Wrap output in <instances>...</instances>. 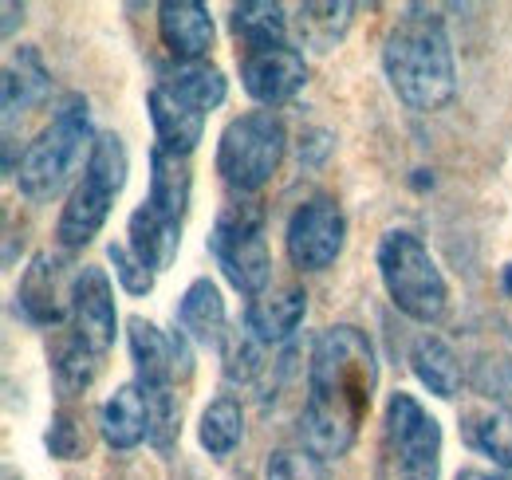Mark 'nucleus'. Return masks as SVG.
Returning a JSON list of instances; mask_svg holds the SVG:
<instances>
[{
    "label": "nucleus",
    "instance_id": "f257e3e1",
    "mask_svg": "<svg viewBox=\"0 0 512 480\" xmlns=\"http://www.w3.org/2000/svg\"><path fill=\"white\" fill-rule=\"evenodd\" d=\"M379 386V359L371 339L351 327H327L308 355V398L300 414V441L323 461L347 457L359 425L371 414Z\"/></svg>",
    "mask_w": 512,
    "mask_h": 480
},
{
    "label": "nucleus",
    "instance_id": "f03ea898",
    "mask_svg": "<svg viewBox=\"0 0 512 480\" xmlns=\"http://www.w3.org/2000/svg\"><path fill=\"white\" fill-rule=\"evenodd\" d=\"M383 71L402 107L418 115L442 111L457 95V63L446 20L426 4L402 8L383 40Z\"/></svg>",
    "mask_w": 512,
    "mask_h": 480
},
{
    "label": "nucleus",
    "instance_id": "7ed1b4c3",
    "mask_svg": "<svg viewBox=\"0 0 512 480\" xmlns=\"http://www.w3.org/2000/svg\"><path fill=\"white\" fill-rule=\"evenodd\" d=\"M95 126L83 95H71L60 103L56 119L48 122L36 142H28V150L16 162V185L28 201H52L56 193H64V185L75 174L87 170L91 150H95Z\"/></svg>",
    "mask_w": 512,
    "mask_h": 480
},
{
    "label": "nucleus",
    "instance_id": "20e7f679",
    "mask_svg": "<svg viewBox=\"0 0 512 480\" xmlns=\"http://www.w3.org/2000/svg\"><path fill=\"white\" fill-rule=\"evenodd\" d=\"M375 260L386 296L402 315H410L414 323H438L446 315L449 284L422 237H414L410 229H390L379 240Z\"/></svg>",
    "mask_w": 512,
    "mask_h": 480
},
{
    "label": "nucleus",
    "instance_id": "39448f33",
    "mask_svg": "<svg viewBox=\"0 0 512 480\" xmlns=\"http://www.w3.org/2000/svg\"><path fill=\"white\" fill-rule=\"evenodd\" d=\"M130 174V158H127V142L115 134V130H103L95 138V150H91V162L83 170L79 185L71 189L64 213H60V225H56V237L64 248H83L99 237V229L107 225V213L115 205V197L123 193Z\"/></svg>",
    "mask_w": 512,
    "mask_h": 480
},
{
    "label": "nucleus",
    "instance_id": "423d86ee",
    "mask_svg": "<svg viewBox=\"0 0 512 480\" xmlns=\"http://www.w3.org/2000/svg\"><path fill=\"white\" fill-rule=\"evenodd\" d=\"M209 256L241 296H264L272 280V256L264 237V209L256 201H233L209 229Z\"/></svg>",
    "mask_w": 512,
    "mask_h": 480
},
{
    "label": "nucleus",
    "instance_id": "0eeeda50",
    "mask_svg": "<svg viewBox=\"0 0 512 480\" xmlns=\"http://www.w3.org/2000/svg\"><path fill=\"white\" fill-rule=\"evenodd\" d=\"M288 150V130L276 111H249L233 119L217 138V174L237 193L264 189L280 170Z\"/></svg>",
    "mask_w": 512,
    "mask_h": 480
},
{
    "label": "nucleus",
    "instance_id": "6e6552de",
    "mask_svg": "<svg viewBox=\"0 0 512 480\" xmlns=\"http://www.w3.org/2000/svg\"><path fill=\"white\" fill-rule=\"evenodd\" d=\"M386 445L398 480H442V425L406 390L386 398Z\"/></svg>",
    "mask_w": 512,
    "mask_h": 480
},
{
    "label": "nucleus",
    "instance_id": "1a4fd4ad",
    "mask_svg": "<svg viewBox=\"0 0 512 480\" xmlns=\"http://www.w3.org/2000/svg\"><path fill=\"white\" fill-rule=\"evenodd\" d=\"M127 347L134 362V382L142 386V394H158V390H178V374L190 378V339L166 335L158 323L130 315L127 319Z\"/></svg>",
    "mask_w": 512,
    "mask_h": 480
},
{
    "label": "nucleus",
    "instance_id": "9d476101",
    "mask_svg": "<svg viewBox=\"0 0 512 480\" xmlns=\"http://www.w3.org/2000/svg\"><path fill=\"white\" fill-rule=\"evenodd\" d=\"M343 240H347V217L331 197H312V201L296 205V213L288 217V229H284L288 260L300 272L331 268L335 256L343 252Z\"/></svg>",
    "mask_w": 512,
    "mask_h": 480
},
{
    "label": "nucleus",
    "instance_id": "9b49d317",
    "mask_svg": "<svg viewBox=\"0 0 512 480\" xmlns=\"http://www.w3.org/2000/svg\"><path fill=\"white\" fill-rule=\"evenodd\" d=\"M64 256L56 252H36L32 264L24 268L20 284H16V315L32 327H56L71 315V292H75V276L67 272Z\"/></svg>",
    "mask_w": 512,
    "mask_h": 480
},
{
    "label": "nucleus",
    "instance_id": "f8f14e48",
    "mask_svg": "<svg viewBox=\"0 0 512 480\" xmlns=\"http://www.w3.org/2000/svg\"><path fill=\"white\" fill-rule=\"evenodd\" d=\"M304 83H308V60L292 44H268V48L241 52V87L264 111L296 99Z\"/></svg>",
    "mask_w": 512,
    "mask_h": 480
},
{
    "label": "nucleus",
    "instance_id": "ddd939ff",
    "mask_svg": "<svg viewBox=\"0 0 512 480\" xmlns=\"http://www.w3.org/2000/svg\"><path fill=\"white\" fill-rule=\"evenodd\" d=\"M71 335L95 351L99 359L115 347L119 335V311H115V288L99 264H87L75 272V292H71Z\"/></svg>",
    "mask_w": 512,
    "mask_h": 480
},
{
    "label": "nucleus",
    "instance_id": "4468645a",
    "mask_svg": "<svg viewBox=\"0 0 512 480\" xmlns=\"http://www.w3.org/2000/svg\"><path fill=\"white\" fill-rule=\"evenodd\" d=\"M213 16L201 0H166L158 4V36L174 63H197L213 48Z\"/></svg>",
    "mask_w": 512,
    "mask_h": 480
},
{
    "label": "nucleus",
    "instance_id": "2eb2a0df",
    "mask_svg": "<svg viewBox=\"0 0 512 480\" xmlns=\"http://www.w3.org/2000/svg\"><path fill=\"white\" fill-rule=\"evenodd\" d=\"M127 244L130 252L158 276L174 264L178 248H182V217H170L162 209H154L150 201H142L127 221Z\"/></svg>",
    "mask_w": 512,
    "mask_h": 480
},
{
    "label": "nucleus",
    "instance_id": "dca6fc26",
    "mask_svg": "<svg viewBox=\"0 0 512 480\" xmlns=\"http://www.w3.org/2000/svg\"><path fill=\"white\" fill-rule=\"evenodd\" d=\"M146 111H150V122H154V138L162 150L178 154V158H190L205 134V115L193 111L190 103H182L170 87L154 83L150 95H146Z\"/></svg>",
    "mask_w": 512,
    "mask_h": 480
},
{
    "label": "nucleus",
    "instance_id": "f3484780",
    "mask_svg": "<svg viewBox=\"0 0 512 480\" xmlns=\"http://www.w3.org/2000/svg\"><path fill=\"white\" fill-rule=\"evenodd\" d=\"M304 315H308V292L304 288L264 292L245 307V331L260 347H276V343H288L296 335Z\"/></svg>",
    "mask_w": 512,
    "mask_h": 480
},
{
    "label": "nucleus",
    "instance_id": "a211bd4d",
    "mask_svg": "<svg viewBox=\"0 0 512 480\" xmlns=\"http://www.w3.org/2000/svg\"><path fill=\"white\" fill-rule=\"evenodd\" d=\"M178 327L182 335L197 343V347H225L229 339V315H225V300H221V288L209 280V276H197L186 296L178 303Z\"/></svg>",
    "mask_w": 512,
    "mask_h": 480
},
{
    "label": "nucleus",
    "instance_id": "6ab92c4d",
    "mask_svg": "<svg viewBox=\"0 0 512 480\" xmlns=\"http://www.w3.org/2000/svg\"><path fill=\"white\" fill-rule=\"evenodd\" d=\"M99 429H103V441L111 449H119V453L138 449L142 441H150V402H146V394H142L138 382H123L103 402Z\"/></svg>",
    "mask_w": 512,
    "mask_h": 480
},
{
    "label": "nucleus",
    "instance_id": "aec40b11",
    "mask_svg": "<svg viewBox=\"0 0 512 480\" xmlns=\"http://www.w3.org/2000/svg\"><path fill=\"white\" fill-rule=\"evenodd\" d=\"M461 437L469 449L485 453L493 465L512 473V406L505 402H477L461 414Z\"/></svg>",
    "mask_w": 512,
    "mask_h": 480
},
{
    "label": "nucleus",
    "instance_id": "412c9836",
    "mask_svg": "<svg viewBox=\"0 0 512 480\" xmlns=\"http://www.w3.org/2000/svg\"><path fill=\"white\" fill-rule=\"evenodd\" d=\"M52 91V75L36 48H20L4 67V130H12L16 115H28L40 107Z\"/></svg>",
    "mask_w": 512,
    "mask_h": 480
},
{
    "label": "nucleus",
    "instance_id": "4be33fe9",
    "mask_svg": "<svg viewBox=\"0 0 512 480\" xmlns=\"http://www.w3.org/2000/svg\"><path fill=\"white\" fill-rule=\"evenodd\" d=\"M158 83L170 87L182 103H190L193 111H201V115L217 111V107L225 103V95H229V79H225V71L209 60L174 63V67H166V71L158 75Z\"/></svg>",
    "mask_w": 512,
    "mask_h": 480
},
{
    "label": "nucleus",
    "instance_id": "5701e85b",
    "mask_svg": "<svg viewBox=\"0 0 512 480\" xmlns=\"http://www.w3.org/2000/svg\"><path fill=\"white\" fill-rule=\"evenodd\" d=\"M410 370L434 398H457L465 386V370H461L457 351L438 335H422L410 347Z\"/></svg>",
    "mask_w": 512,
    "mask_h": 480
},
{
    "label": "nucleus",
    "instance_id": "b1692460",
    "mask_svg": "<svg viewBox=\"0 0 512 480\" xmlns=\"http://www.w3.org/2000/svg\"><path fill=\"white\" fill-rule=\"evenodd\" d=\"M190 193H193L190 158H178V154L154 146V150H150V193H146V201H150L154 209H162V213L186 221Z\"/></svg>",
    "mask_w": 512,
    "mask_h": 480
},
{
    "label": "nucleus",
    "instance_id": "393cba45",
    "mask_svg": "<svg viewBox=\"0 0 512 480\" xmlns=\"http://www.w3.org/2000/svg\"><path fill=\"white\" fill-rule=\"evenodd\" d=\"M351 20H355V4H347V0H312V4L296 8V36L312 52H331L347 36Z\"/></svg>",
    "mask_w": 512,
    "mask_h": 480
},
{
    "label": "nucleus",
    "instance_id": "a878e982",
    "mask_svg": "<svg viewBox=\"0 0 512 480\" xmlns=\"http://www.w3.org/2000/svg\"><path fill=\"white\" fill-rule=\"evenodd\" d=\"M229 28L241 44V52L249 48H268V44H288V16L280 4L272 0H249L237 4L229 16Z\"/></svg>",
    "mask_w": 512,
    "mask_h": 480
},
{
    "label": "nucleus",
    "instance_id": "bb28decb",
    "mask_svg": "<svg viewBox=\"0 0 512 480\" xmlns=\"http://www.w3.org/2000/svg\"><path fill=\"white\" fill-rule=\"evenodd\" d=\"M245 437V410L233 394H221L213 398L205 410H201V421H197V441L209 457H229Z\"/></svg>",
    "mask_w": 512,
    "mask_h": 480
},
{
    "label": "nucleus",
    "instance_id": "cd10ccee",
    "mask_svg": "<svg viewBox=\"0 0 512 480\" xmlns=\"http://www.w3.org/2000/svg\"><path fill=\"white\" fill-rule=\"evenodd\" d=\"M52 362H56V382H60V390H64L67 398H71V394H83V390L95 382L99 366H103V359H99L95 351H87L75 335L56 347V359Z\"/></svg>",
    "mask_w": 512,
    "mask_h": 480
},
{
    "label": "nucleus",
    "instance_id": "c85d7f7f",
    "mask_svg": "<svg viewBox=\"0 0 512 480\" xmlns=\"http://www.w3.org/2000/svg\"><path fill=\"white\" fill-rule=\"evenodd\" d=\"M264 480H331V469L323 457L300 445V449H276L268 457Z\"/></svg>",
    "mask_w": 512,
    "mask_h": 480
},
{
    "label": "nucleus",
    "instance_id": "c756f323",
    "mask_svg": "<svg viewBox=\"0 0 512 480\" xmlns=\"http://www.w3.org/2000/svg\"><path fill=\"white\" fill-rule=\"evenodd\" d=\"M107 260L115 264V280L127 288L130 296H146L150 288H154V272L130 252V244H119V240H111L107 244Z\"/></svg>",
    "mask_w": 512,
    "mask_h": 480
},
{
    "label": "nucleus",
    "instance_id": "7c9ffc66",
    "mask_svg": "<svg viewBox=\"0 0 512 480\" xmlns=\"http://www.w3.org/2000/svg\"><path fill=\"white\" fill-rule=\"evenodd\" d=\"M221 351H225V374L233 382H253L256 370H260V343H256L249 331L229 335Z\"/></svg>",
    "mask_w": 512,
    "mask_h": 480
},
{
    "label": "nucleus",
    "instance_id": "2f4dec72",
    "mask_svg": "<svg viewBox=\"0 0 512 480\" xmlns=\"http://www.w3.org/2000/svg\"><path fill=\"white\" fill-rule=\"evenodd\" d=\"M48 449L60 457V461H75L83 453V433L71 414H56L52 429H48Z\"/></svg>",
    "mask_w": 512,
    "mask_h": 480
},
{
    "label": "nucleus",
    "instance_id": "473e14b6",
    "mask_svg": "<svg viewBox=\"0 0 512 480\" xmlns=\"http://www.w3.org/2000/svg\"><path fill=\"white\" fill-rule=\"evenodd\" d=\"M453 480H512V477H505V473H485V469H461Z\"/></svg>",
    "mask_w": 512,
    "mask_h": 480
},
{
    "label": "nucleus",
    "instance_id": "72a5a7b5",
    "mask_svg": "<svg viewBox=\"0 0 512 480\" xmlns=\"http://www.w3.org/2000/svg\"><path fill=\"white\" fill-rule=\"evenodd\" d=\"M16 12L24 16V4H12V0H8V4H4V36H12V28H16Z\"/></svg>",
    "mask_w": 512,
    "mask_h": 480
},
{
    "label": "nucleus",
    "instance_id": "f704fd0d",
    "mask_svg": "<svg viewBox=\"0 0 512 480\" xmlns=\"http://www.w3.org/2000/svg\"><path fill=\"white\" fill-rule=\"evenodd\" d=\"M501 292L512 300V264H505V272H501Z\"/></svg>",
    "mask_w": 512,
    "mask_h": 480
}]
</instances>
